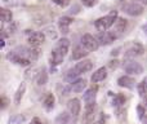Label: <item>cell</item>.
I'll return each instance as SVG.
<instances>
[{
  "label": "cell",
  "mask_w": 147,
  "mask_h": 124,
  "mask_svg": "<svg viewBox=\"0 0 147 124\" xmlns=\"http://www.w3.org/2000/svg\"><path fill=\"white\" fill-rule=\"evenodd\" d=\"M137 110H138V117H140L141 119H143V118H145V109H143L142 106H138Z\"/></svg>",
  "instance_id": "obj_32"
},
{
  "label": "cell",
  "mask_w": 147,
  "mask_h": 124,
  "mask_svg": "<svg viewBox=\"0 0 147 124\" xmlns=\"http://www.w3.org/2000/svg\"><path fill=\"white\" fill-rule=\"evenodd\" d=\"M67 107L74 117H78L79 112H80V101L78 98H71L67 102Z\"/></svg>",
  "instance_id": "obj_12"
},
{
  "label": "cell",
  "mask_w": 147,
  "mask_h": 124,
  "mask_svg": "<svg viewBox=\"0 0 147 124\" xmlns=\"http://www.w3.org/2000/svg\"><path fill=\"white\" fill-rule=\"evenodd\" d=\"M106 76H107V71H106V68L105 67H101V68H98V70L96 71V73L92 75V81L93 83H98V81H102V80H105L106 79Z\"/></svg>",
  "instance_id": "obj_14"
},
{
  "label": "cell",
  "mask_w": 147,
  "mask_h": 124,
  "mask_svg": "<svg viewBox=\"0 0 147 124\" xmlns=\"http://www.w3.org/2000/svg\"><path fill=\"white\" fill-rule=\"evenodd\" d=\"M0 20H1L3 23H8L12 21V12L8 9H4V8H1V10H0Z\"/></svg>",
  "instance_id": "obj_20"
},
{
  "label": "cell",
  "mask_w": 147,
  "mask_h": 124,
  "mask_svg": "<svg viewBox=\"0 0 147 124\" xmlns=\"http://www.w3.org/2000/svg\"><path fill=\"white\" fill-rule=\"evenodd\" d=\"M78 12H79V7H78V5L72 7V8H71V10H70V13H71V14H75V13H78Z\"/></svg>",
  "instance_id": "obj_35"
},
{
  "label": "cell",
  "mask_w": 147,
  "mask_h": 124,
  "mask_svg": "<svg viewBox=\"0 0 147 124\" xmlns=\"http://www.w3.org/2000/svg\"><path fill=\"white\" fill-rule=\"evenodd\" d=\"M123 104H125V96L124 94H117L114 98V105L115 106H120Z\"/></svg>",
  "instance_id": "obj_26"
},
{
  "label": "cell",
  "mask_w": 147,
  "mask_h": 124,
  "mask_svg": "<svg viewBox=\"0 0 147 124\" xmlns=\"http://www.w3.org/2000/svg\"><path fill=\"white\" fill-rule=\"evenodd\" d=\"M116 17H117V13H116V10H114V12H111L109 16H106V17L99 18V20L96 21V28L98 31L105 33V31H107V28H110L115 23Z\"/></svg>",
  "instance_id": "obj_2"
},
{
  "label": "cell",
  "mask_w": 147,
  "mask_h": 124,
  "mask_svg": "<svg viewBox=\"0 0 147 124\" xmlns=\"http://www.w3.org/2000/svg\"><path fill=\"white\" fill-rule=\"evenodd\" d=\"M78 75H79V73H78V71H76L75 68H71V70H70L69 73H67L66 79H67V80H69V81H72V83H74V80H75V78H76V76H78Z\"/></svg>",
  "instance_id": "obj_27"
},
{
  "label": "cell",
  "mask_w": 147,
  "mask_h": 124,
  "mask_svg": "<svg viewBox=\"0 0 147 124\" xmlns=\"http://www.w3.org/2000/svg\"><path fill=\"white\" fill-rule=\"evenodd\" d=\"M123 68H124L128 74H134V75H138V74H141L143 71L142 66L138 62H134V61H125L123 63Z\"/></svg>",
  "instance_id": "obj_4"
},
{
  "label": "cell",
  "mask_w": 147,
  "mask_h": 124,
  "mask_svg": "<svg viewBox=\"0 0 147 124\" xmlns=\"http://www.w3.org/2000/svg\"><path fill=\"white\" fill-rule=\"evenodd\" d=\"M8 58L12 60V62L18 63V65H21V66H27V65H30V63H31V60H30V58H26V57L17 56V54L12 53V52H10V53L8 54Z\"/></svg>",
  "instance_id": "obj_13"
},
{
  "label": "cell",
  "mask_w": 147,
  "mask_h": 124,
  "mask_svg": "<svg viewBox=\"0 0 147 124\" xmlns=\"http://www.w3.org/2000/svg\"><path fill=\"white\" fill-rule=\"evenodd\" d=\"M94 109H96V104H94V102H92V104H86L85 114H84V119H83L84 124H92L93 118H94Z\"/></svg>",
  "instance_id": "obj_8"
},
{
  "label": "cell",
  "mask_w": 147,
  "mask_h": 124,
  "mask_svg": "<svg viewBox=\"0 0 147 124\" xmlns=\"http://www.w3.org/2000/svg\"><path fill=\"white\" fill-rule=\"evenodd\" d=\"M25 89H26V84L22 83L20 85V88L17 89V92H16V96H14V104L18 105L21 102V98H22L23 93H25Z\"/></svg>",
  "instance_id": "obj_22"
},
{
  "label": "cell",
  "mask_w": 147,
  "mask_h": 124,
  "mask_svg": "<svg viewBox=\"0 0 147 124\" xmlns=\"http://www.w3.org/2000/svg\"><path fill=\"white\" fill-rule=\"evenodd\" d=\"M96 93H97V88L93 87V88H89L88 91L84 93V101L86 104H92V102L96 101Z\"/></svg>",
  "instance_id": "obj_16"
},
{
  "label": "cell",
  "mask_w": 147,
  "mask_h": 124,
  "mask_svg": "<svg viewBox=\"0 0 147 124\" xmlns=\"http://www.w3.org/2000/svg\"><path fill=\"white\" fill-rule=\"evenodd\" d=\"M92 67H93V63L89 60H84L81 62H78L75 66V70L78 71L79 74H83V73H86V71H90Z\"/></svg>",
  "instance_id": "obj_11"
},
{
  "label": "cell",
  "mask_w": 147,
  "mask_h": 124,
  "mask_svg": "<svg viewBox=\"0 0 147 124\" xmlns=\"http://www.w3.org/2000/svg\"><path fill=\"white\" fill-rule=\"evenodd\" d=\"M117 84H119L120 87H123V88H134L136 85V80L133 78H130V76H120L119 79H117Z\"/></svg>",
  "instance_id": "obj_10"
},
{
  "label": "cell",
  "mask_w": 147,
  "mask_h": 124,
  "mask_svg": "<svg viewBox=\"0 0 147 124\" xmlns=\"http://www.w3.org/2000/svg\"><path fill=\"white\" fill-rule=\"evenodd\" d=\"M98 3V0H83V4L85 7H94Z\"/></svg>",
  "instance_id": "obj_31"
},
{
  "label": "cell",
  "mask_w": 147,
  "mask_h": 124,
  "mask_svg": "<svg viewBox=\"0 0 147 124\" xmlns=\"http://www.w3.org/2000/svg\"><path fill=\"white\" fill-rule=\"evenodd\" d=\"M44 40H45V35H44L43 33H39V31L30 34V36H28V43H30V45L36 47V48H39V47L44 43Z\"/></svg>",
  "instance_id": "obj_5"
},
{
  "label": "cell",
  "mask_w": 147,
  "mask_h": 124,
  "mask_svg": "<svg viewBox=\"0 0 147 124\" xmlns=\"http://www.w3.org/2000/svg\"><path fill=\"white\" fill-rule=\"evenodd\" d=\"M69 122H70V115L66 111H63L56 118L54 124H69Z\"/></svg>",
  "instance_id": "obj_21"
},
{
  "label": "cell",
  "mask_w": 147,
  "mask_h": 124,
  "mask_svg": "<svg viewBox=\"0 0 147 124\" xmlns=\"http://www.w3.org/2000/svg\"><path fill=\"white\" fill-rule=\"evenodd\" d=\"M44 106H45L47 110H52L54 106V96L52 93L47 94L45 100H44Z\"/></svg>",
  "instance_id": "obj_23"
},
{
  "label": "cell",
  "mask_w": 147,
  "mask_h": 124,
  "mask_svg": "<svg viewBox=\"0 0 147 124\" xmlns=\"http://www.w3.org/2000/svg\"><path fill=\"white\" fill-rule=\"evenodd\" d=\"M145 52V48L141 45L140 43H133L129 48L125 52V56L127 57H134V56H141Z\"/></svg>",
  "instance_id": "obj_7"
},
{
  "label": "cell",
  "mask_w": 147,
  "mask_h": 124,
  "mask_svg": "<svg viewBox=\"0 0 147 124\" xmlns=\"http://www.w3.org/2000/svg\"><path fill=\"white\" fill-rule=\"evenodd\" d=\"M48 81V74H47V68L43 67L40 68V73H38V76H36V83L38 85H44Z\"/></svg>",
  "instance_id": "obj_17"
},
{
  "label": "cell",
  "mask_w": 147,
  "mask_h": 124,
  "mask_svg": "<svg viewBox=\"0 0 147 124\" xmlns=\"http://www.w3.org/2000/svg\"><path fill=\"white\" fill-rule=\"evenodd\" d=\"M5 45V43H4V40H1V41H0V47H1V48H3V47H4Z\"/></svg>",
  "instance_id": "obj_38"
},
{
  "label": "cell",
  "mask_w": 147,
  "mask_h": 124,
  "mask_svg": "<svg viewBox=\"0 0 147 124\" xmlns=\"http://www.w3.org/2000/svg\"><path fill=\"white\" fill-rule=\"evenodd\" d=\"M53 3H56L59 7H67L70 4V0H53Z\"/></svg>",
  "instance_id": "obj_30"
},
{
  "label": "cell",
  "mask_w": 147,
  "mask_h": 124,
  "mask_svg": "<svg viewBox=\"0 0 147 124\" xmlns=\"http://www.w3.org/2000/svg\"><path fill=\"white\" fill-rule=\"evenodd\" d=\"M45 33H47V35H48L51 39H56L57 38V33H56V30H54L53 27H48L45 30Z\"/></svg>",
  "instance_id": "obj_29"
},
{
  "label": "cell",
  "mask_w": 147,
  "mask_h": 124,
  "mask_svg": "<svg viewBox=\"0 0 147 124\" xmlns=\"http://www.w3.org/2000/svg\"><path fill=\"white\" fill-rule=\"evenodd\" d=\"M81 44L84 45V48L88 49V51H96L98 48V40L96 38H93L89 34H85V35L81 36Z\"/></svg>",
  "instance_id": "obj_3"
},
{
  "label": "cell",
  "mask_w": 147,
  "mask_h": 124,
  "mask_svg": "<svg viewBox=\"0 0 147 124\" xmlns=\"http://www.w3.org/2000/svg\"><path fill=\"white\" fill-rule=\"evenodd\" d=\"M124 12H127L129 16H140L143 13V7L138 3H132V4H128L124 8Z\"/></svg>",
  "instance_id": "obj_9"
},
{
  "label": "cell",
  "mask_w": 147,
  "mask_h": 124,
  "mask_svg": "<svg viewBox=\"0 0 147 124\" xmlns=\"http://www.w3.org/2000/svg\"><path fill=\"white\" fill-rule=\"evenodd\" d=\"M31 124H43V123H41L38 118H35V119H32V123H31Z\"/></svg>",
  "instance_id": "obj_37"
},
{
  "label": "cell",
  "mask_w": 147,
  "mask_h": 124,
  "mask_svg": "<svg viewBox=\"0 0 147 124\" xmlns=\"http://www.w3.org/2000/svg\"><path fill=\"white\" fill-rule=\"evenodd\" d=\"M23 120H25V117L17 115V117H13L12 119H10V124H20V123H22Z\"/></svg>",
  "instance_id": "obj_28"
},
{
  "label": "cell",
  "mask_w": 147,
  "mask_h": 124,
  "mask_svg": "<svg viewBox=\"0 0 147 124\" xmlns=\"http://www.w3.org/2000/svg\"><path fill=\"white\" fill-rule=\"evenodd\" d=\"M117 65H119V61H117V60H115V61H111V62H110V67H111V68H116Z\"/></svg>",
  "instance_id": "obj_34"
},
{
  "label": "cell",
  "mask_w": 147,
  "mask_h": 124,
  "mask_svg": "<svg viewBox=\"0 0 147 124\" xmlns=\"http://www.w3.org/2000/svg\"><path fill=\"white\" fill-rule=\"evenodd\" d=\"M89 52L86 51L84 47H76L75 49H74L72 52V60H75V61H78V60H81L84 58L85 56H88Z\"/></svg>",
  "instance_id": "obj_15"
},
{
  "label": "cell",
  "mask_w": 147,
  "mask_h": 124,
  "mask_svg": "<svg viewBox=\"0 0 147 124\" xmlns=\"http://www.w3.org/2000/svg\"><path fill=\"white\" fill-rule=\"evenodd\" d=\"M72 18L70 17H62L61 20H59V28L62 30V33L63 34H67L69 33V26L72 23Z\"/></svg>",
  "instance_id": "obj_18"
},
{
  "label": "cell",
  "mask_w": 147,
  "mask_h": 124,
  "mask_svg": "<svg viewBox=\"0 0 147 124\" xmlns=\"http://www.w3.org/2000/svg\"><path fill=\"white\" fill-rule=\"evenodd\" d=\"M142 120H143V123H145V124H147V117H146V118H143Z\"/></svg>",
  "instance_id": "obj_39"
},
{
  "label": "cell",
  "mask_w": 147,
  "mask_h": 124,
  "mask_svg": "<svg viewBox=\"0 0 147 124\" xmlns=\"http://www.w3.org/2000/svg\"><path fill=\"white\" fill-rule=\"evenodd\" d=\"M142 3L143 4H147V0H142Z\"/></svg>",
  "instance_id": "obj_41"
},
{
  "label": "cell",
  "mask_w": 147,
  "mask_h": 124,
  "mask_svg": "<svg viewBox=\"0 0 147 124\" xmlns=\"http://www.w3.org/2000/svg\"><path fill=\"white\" fill-rule=\"evenodd\" d=\"M115 28H116L119 33H124L125 28H127V21L124 18H119L116 21V25H115Z\"/></svg>",
  "instance_id": "obj_24"
},
{
  "label": "cell",
  "mask_w": 147,
  "mask_h": 124,
  "mask_svg": "<svg viewBox=\"0 0 147 124\" xmlns=\"http://www.w3.org/2000/svg\"><path fill=\"white\" fill-rule=\"evenodd\" d=\"M1 105H0V106H1V109H5V107L8 106V98H5V97H1Z\"/></svg>",
  "instance_id": "obj_33"
},
{
  "label": "cell",
  "mask_w": 147,
  "mask_h": 124,
  "mask_svg": "<svg viewBox=\"0 0 147 124\" xmlns=\"http://www.w3.org/2000/svg\"><path fill=\"white\" fill-rule=\"evenodd\" d=\"M86 87V80L85 79H78L72 83V91L76 93H80L84 91V88Z\"/></svg>",
  "instance_id": "obj_19"
},
{
  "label": "cell",
  "mask_w": 147,
  "mask_h": 124,
  "mask_svg": "<svg viewBox=\"0 0 147 124\" xmlns=\"http://www.w3.org/2000/svg\"><path fill=\"white\" fill-rule=\"evenodd\" d=\"M69 45H70V41L69 39H61V40L57 43L56 48L52 51V61L53 63H56V65H58V63L62 62V60H63V57L67 54V52H69Z\"/></svg>",
  "instance_id": "obj_1"
},
{
  "label": "cell",
  "mask_w": 147,
  "mask_h": 124,
  "mask_svg": "<svg viewBox=\"0 0 147 124\" xmlns=\"http://www.w3.org/2000/svg\"><path fill=\"white\" fill-rule=\"evenodd\" d=\"M143 30H145V33H146V34H147V25H146V26H145V27H143Z\"/></svg>",
  "instance_id": "obj_40"
},
{
  "label": "cell",
  "mask_w": 147,
  "mask_h": 124,
  "mask_svg": "<svg viewBox=\"0 0 147 124\" xmlns=\"http://www.w3.org/2000/svg\"><path fill=\"white\" fill-rule=\"evenodd\" d=\"M94 124H105V118H103V115H101V118H99V120H97V122H94Z\"/></svg>",
  "instance_id": "obj_36"
},
{
  "label": "cell",
  "mask_w": 147,
  "mask_h": 124,
  "mask_svg": "<svg viewBox=\"0 0 147 124\" xmlns=\"http://www.w3.org/2000/svg\"><path fill=\"white\" fill-rule=\"evenodd\" d=\"M116 36H115L114 33H110V31H105V33H101L98 36H97V40H98L99 44L102 45H109L112 41H115Z\"/></svg>",
  "instance_id": "obj_6"
},
{
  "label": "cell",
  "mask_w": 147,
  "mask_h": 124,
  "mask_svg": "<svg viewBox=\"0 0 147 124\" xmlns=\"http://www.w3.org/2000/svg\"><path fill=\"white\" fill-rule=\"evenodd\" d=\"M28 56H30V60H36L39 56H40V51L36 47H31L28 49Z\"/></svg>",
  "instance_id": "obj_25"
}]
</instances>
